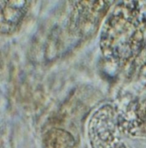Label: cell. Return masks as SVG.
<instances>
[{"instance_id": "cell-1", "label": "cell", "mask_w": 146, "mask_h": 148, "mask_svg": "<svg viewBox=\"0 0 146 148\" xmlns=\"http://www.w3.org/2000/svg\"><path fill=\"white\" fill-rule=\"evenodd\" d=\"M138 4L136 1L118 3L101 32L103 54L107 61L118 66L127 64L141 47L143 31Z\"/></svg>"}, {"instance_id": "cell-2", "label": "cell", "mask_w": 146, "mask_h": 148, "mask_svg": "<svg viewBox=\"0 0 146 148\" xmlns=\"http://www.w3.org/2000/svg\"><path fill=\"white\" fill-rule=\"evenodd\" d=\"M118 124L110 106L101 107L90 120L88 134L92 148H127L118 132Z\"/></svg>"}, {"instance_id": "cell-3", "label": "cell", "mask_w": 146, "mask_h": 148, "mask_svg": "<svg viewBox=\"0 0 146 148\" xmlns=\"http://www.w3.org/2000/svg\"><path fill=\"white\" fill-rule=\"evenodd\" d=\"M109 1H76L70 18L71 30L80 36L91 35L109 8Z\"/></svg>"}, {"instance_id": "cell-4", "label": "cell", "mask_w": 146, "mask_h": 148, "mask_svg": "<svg viewBox=\"0 0 146 148\" xmlns=\"http://www.w3.org/2000/svg\"><path fill=\"white\" fill-rule=\"evenodd\" d=\"M29 4L26 1H0V33L14 32L27 14Z\"/></svg>"}]
</instances>
